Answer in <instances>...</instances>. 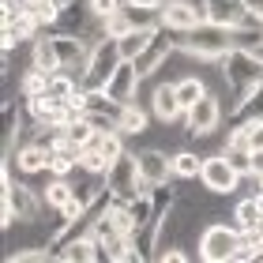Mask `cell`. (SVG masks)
Listing matches in <instances>:
<instances>
[{"label":"cell","instance_id":"4fadbf2b","mask_svg":"<svg viewBox=\"0 0 263 263\" xmlns=\"http://www.w3.org/2000/svg\"><path fill=\"white\" fill-rule=\"evenodd\" d=\"M49 158H53V151L45 147V143L27 139V143H19L15 154H11V158H4V162H15V170H19L23 177H38V173L49 170Z\"/></svg>","mask_w":263,"mask_h":263},{"label":"cell","instance_id":"8992f818","mask_svg":"<svg viewBox=\"0 0 263 263\" xmlns=\"http://www.w3.org/2000/svg\"><path fill=\"white\" fill-rule=\"evenodd\" d=\"M121 45H117V38H105V42H98L90 49V64H87V71H83V79H79V87L83 90H94V87H105L109 83V76L117 68H121Z\"/></svg>","mask_w":263,"mask_h":263},{"label":"cell","instance_id":"44dd1931","mask_svg":"<svg viewBox=\"0 0 263 263\" xmlns=\"http://www.w3.org/2000/svg\"><path fill=\"white\" fill-rule=\"evenodd\" d=\"M173 87H177V98H181V109H184V113H188V109H192V105L203 98V94L211 90L203 76H181V79L173 83Z\"/></svg>","mask_w":263,"mask_h":263},{"label":"cell","instance_id":"7a4b0ae2","mask_svg":"<svg viewBox=\"0 0 263 263\" xmlns=\"http://www.w3.org/2000/svg\"><path fill=\"white\" fill-rule=\"evenodd\" d=\"M230 49H233V34L214 27V23H199L196 30L177 34V53L196 57V61H207V64H218Z\"/></svg>","mask_w":263,"mask_h":263},{"label":"cell","instance_id":"7402d4cb","mask_svg":"<svg viewBox=\"0 0 263 263\" xmlns=\"http://www.w3.org/2000/svg\"><path fill=\"white\" fill-rule=\"evenodd\" d=\"M94 136H98V128H94V121H90L87 113H83V117H71V121L64 124V139L76 143V147H87Z\"/></svg>","mask_w":263,"mask_h":263},{"label":"cell","instance_id":"5b68a950","mask_svg":"<svg viewBox=\"0 0 263 263\" xmlns=\"http://www.w3.org/2000/svg\"><path fill=\"white\" fill-rule=\"evenodd\" d=\"M245 177L230 165V158H226L222 151H214L203 158V170H199V184H203V192H211V196H233L237 188H241Z\"/></svg>","mask_w":263,"mask_h":263},{"label":"cell","instance_id":"1f68e13d","mask_svg":"<svg viewBox=\"0 0 263 263\" xmlns=\"http://www.w3.org/2000/svg\"><path fill=\"white\" fill-rule=\"evenodd\" d=\"M23 4H27V11H34V15H38V11L49 4V0H23Z\"/></svg>","mask_w":263,"mask_h":263},{"label":"cell","instance_id":"ba28073f","mask_svg":"<svg viewBox=\"0 0 263 263\" xmlns=\"http://www.w3.org/2000/svg\"><path fill=\"white\" fill-rule=\"evenodd\" d=\"M184 136L188 139H203V136H214V132L222 128V102H218V94L207 90L203 98L192 105V109L184 113Z\"/></svg>","mask_w":263,"mask_h":263},{"label":"cell","instance_id":"2e32d148","mask_svg":"<svg viewBox=\"0 0 263 263\" xmlns=\"http://www.w3.org/2000/svg\"><path fill=\"white\" fill-rule=\"evenodd\" d=\"M245 11H248L245 0H207V23H214L222 30H237Z\"/></svg>","mask_w":263,"mask_h":263},{"label":"cell","instance_id":"83f0119b","mask_svg":"<svg viewBox=\"0 0 263 263\" xmlns=\"http://www.w3.org/2000/svg\"><path fill=\"white\" fill-rule=\"evenodd\" d=\"M90 8H94V15H98V19H109L113 11L124 8V0H90Z\"/></svg>","mask_w":263,"mask_h":263},{"label":"cell","instance_id":"9c48e42d","mask_svg":"<svg viewBox=\"0 0 263 263\" xmlns=\"http://www.w3.org/2000/svg\"><path fill=\"white\" fill-rule=\"evenodd\" d=\"M136 162H139V173H143V184H147V188L173 181V151L143 147V151H136Z\"/></svg>","mask_w":263,"mask_h":263},{"label":"cell","instance_id":"30bf717a","mask_svg":"<svg viewBox=\"0 0 263 263\" xmlns=\"http://www.w3.org/2000/svg\"><path fill=\"white\" fill-rule=\"evenodd\" d=\"M147 83H151V113H154V121H162V124L184 121V109H181V98H177L173 83H162L158 76H151Z\"/></svg>","mask_w":263,"mask_h":263},{"label":"cell","instance_id":"603a6c76","mask_svg":"<svg viewBox=\"0 0 263 263\" xmlns=\"http://www.w3.org/2000/svg\"><path fill=\"white\" fill-rule=\"evenodd\" d=\"M154 30H158V27H154ZM154 30L136 27V30H128L124 38H117V45H121V57H124V61H136V57L147 49V42H151V34H154Z\"/></svg>","mask_w":263,"mask_h":263},{"label":"cell","instance_id":"9a60e30c","mask_svg":"<svg viewBox=\"0 0 263 263\" xmlns=\"http://www.w3.org/2000/svg\"><path fill=\"white\" fill-rule=\"evenodd\" d=\"M30 68H42V71H61V53H57V34L53 30H42L38 38L30 42Z\"/></svg>","mask_w":263,"mask_h":263},{"label":"cell","instance_id":"d6986e66","mask_svg":"<svg viewBox=\"0 0 263 263\" xmlns=\"http://www.w3.org/2000/svg\"><path fill=\"white\" fill-rule=\"evenodd\" d=\"M151 117H154V113H151L143 102H132V105H124L121 124H117V128H121L128 139H139V136H147V132H151Z\"/></svg>","mask_w":263,"mask_h":263},{"label":"cell","instance_id":"8fae6325","mask_svg":"<svg viewBox=\"0 0 263 263\" xmlns=\"http://www.w3.org/2000/svg\"><path fill=\"white\" fill-rule=\"evenodd\" d=\"M158 15H162V27H170L173 34H188L199 23H207V8H196L188 0H165L158 8Z\"/></svg>","mask_w":263,"mask_h":263},{"label":"cell","instance_id":"4316f807","mask_svg":"<svg viewBox=\"0 0 263 263\" xmlns=\"http://www.w3.org/2000/svg\"><path fill=\"white\" fill-rule=\"evenodd\" d=\"M226 158H230V165L241 177H252V151H222Z\"/></svg>","mask_w":263,"mask_h":263},{"label":"cell","instance_id":"d4e9b609","mask_svg":"<svg viewBox=\"0 0 263 263\" xmlns=\"http://www.w3.org/2000/svg\"><path fill=\"white\" fill-rule=\"evenodd\" d=\"M45 87H49V71L42 68H27L19 79V94L23 98H38V94H45Z\"/></svg>","mask_w":263,"mask_h":263},{"label":"cell","instance_id":"cb8c5ba5","mask_svg":"<svg viewBox=\"0 0 263 263\" xmlns=\"http://www.w3.org/2000/svg\"><path fill=\"white\" fill-rule=\"evenodd\" d=\"M259 218H263V211H259L256 196L237 199V207H233V226L237 230H252V226H259Z\"/></svg>","mask_w":263,"mask_h":263},{"label":"cell","instance_id":"ffe728a7","mask_svg":"<svg viewBox=\"0 0 263 263\" xmlns=\"http://www.w3.org/2000/svg\"><path fill=\"white\" fill-rule=\"evenodd\" d=\"M203 158L196 147H177L173 151V181H196L199 170H203Z\"/></svg>","mask_w":263,"mask_h":263},{"label":"cell","instance_id":"4dcf8cb0","mask_svg":"<svg viewBox=\"0 0 263 263\" xmlns=\"http://www.w3.org/2000/svg\"><path fill=\"white\" fill-rule=\"evenodd\" d=\"M245 8L252 11V15H259V19H263V0H245Z\"/></svg>","mask_w":263,"mask_h":263},{"label":"cell","instance_id":"5bb4252c","mask_svg":"<svg viewBox=\"0 0 263 263\" xmlns=\"http://www.w3.org/2000/svg\"><path fill=\"white\" fill-rule=\"evenodd\" d=\"M263 117V79L252 83L241 98L230 105V113H226V128H237V124H248V121H259Z\"/></svg>","mask_w":263,"mask_h":263},{"label":"cell","instance_id":"7c38bea8","mask_svg":"<svg viewBox=\"0 0 263 263\" xmlns=\"http://www.w3.org/2000/svg\"><path fill=\"white\" fill-rule=\"evenodd\" d=\"M139 87H143V76L136 71V61H121V68L105 83V94L117 98L121 105H132V102H139Z\"/></svg>","mask_w":263,"mask_h":263},{"label":"cell","instance_id":"ac0fdd59","mask_svg":"<svg viewBox=\"0 0 263 263\" xmlns=\"http://www.w3.org/2000/svg\"><path fill=\"white\" fill-rule=\"evenodd\" d=\"M42 199H45V211H64L71 199H76V184H71V177H49L42 188Z\"/></svg>","mask_w":263,"mask_h":263},{"label":"cell","instance_id":"f546056e","mask_svg":"<svg viewBox=\"0 0 263 263\" xmlns=\"http://www.w3.org/2000/svg\"><path fill=\"white\" fill-rule=\"evenodd\" d=\"M252 173L263 177V151H252Z\"/></svg>","mask_w":263,"mask_h":263},{"label":"cell","instance_id":"e0dca14e","mask_svg":"<svg viewBox=\"0 0 263 263\" xmlns=\"http://www.w3.org/2000/svg\"><path fill=\"white\" fill-rule=\"evenodd\" d=\"M79 154H83V147H76V143H68L64 136L53 143V158H49V170H53V177H71L79 170Z\"/></svg>","mask_w":263,"mask_h":263},{"label":"cell","instance_id":"6da1fadb","mask_svg":"<svg viewBox=\"0 0 263 263\" xmlns=\"http://www.w3.org/2000/svg\"><path fill=\"white\" fill-rule=\"evenodd\" d=\"M218 68H222L226 90H230L233 102H237L248 87H252V83L263 79V53L252 49V45H233V49L218 61ZM226 113H230V109H226Z\"/></svg>","mask_w":263,"mask_h":263},{"label":"cell","instance_id":"52a82bcc","mask_svg":"<svg viewBox=\"0 0 263 263\" xmlns=\"http://www.w3.org/2000/svg\"><path fill=\"white\" fill-rule=\"evenodd\" d=\"M177 53V34L170 27H158L151 34V42H147V49H143L136 57V71L143 79H151V76H162V68L170 64V57Z\"/></svg>","mask_w":263,"mask_h":263},{"label":"cell","instance_id":"3957f363","mask_svg":"<svg viewBox=\"0 0 263 263\" xmlns=\"http://www.w3.org/2000/svg\"><path fill=\"white\" fill-rule=\"evenodd\" d=\"M237 245H241V230H237V226L211 222V226H203L199 237H196V256L203 263H233Z\"/></svg>","mask_w":263,"mask_h":263},{"label":"cell","instance_id":"f1b7e54d","mask_svg":"<svg viewBox=\"0 0 263 263\" xmlns=\"http://www.w3.org/2000/svg\"><path fill=\"white\" fill-rule=\"evenodd\" d=\"M128 4H132V8H162L165 0H128Z\"/></svg>","mask_w":263,"mask_h":263},{"label":"cell","instance_id":"277c9868","mask_svg":"<svg viewBox=\"0 0 263 263\" xmlns=\"http://www.w3.org/2000/svg\"><path fill=\"white\" fill-rule=\"evenodd\" d=\"M105 188L113 192V199H136L139 192H151V188L143 184V173H139L136 151H124L121 158L109 165V173H105Z\"/></svg>","mask_w":263,"mask_h":263},{"label":"cell","instance_id":"484cf974","mask_svg":"<svg viewBox=\"0 0 263 263\" xmlns=\"http://www.w3.org/2000/svg\"><path fill=\"white\" fill-rule=\"evenodd\" d=\"M105 30H109V38H124L128 30H136V23H132V15H128V8L113 11V15L105 19Z\"/></svg>","mask_w":263,"mask_h":263},{"label":"cell","instance_id":"d6a6232c","mask_svg":"<svg viewBox=\"0 0 263 263\" xmlns=\"http://www.w3.org/2000/svg\"><path fill=\"white\" fill-rule=\"evenodd\" d=\"M57 4H61V8H64V4H71V0H57Z\"/></svg>","mask_w":263,"mask_h":263}]
</instances>
